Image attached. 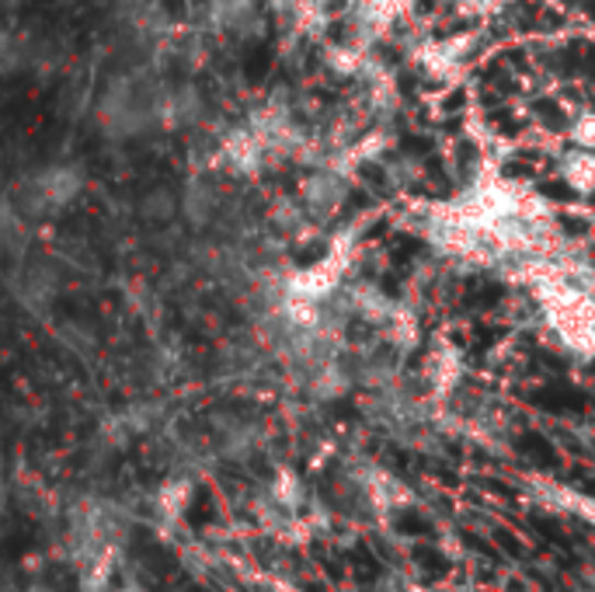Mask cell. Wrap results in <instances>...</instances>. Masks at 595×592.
Instances as JSON below:
<instances>
[{
    "label": "cell",
    "mask_w": 595,
    "mask_h": 592,
    "mask_svg": "<svg viewBox=\"0 0 595 592\" xmlns=\"http://www.w3.org/2000/svg\"><path fill=\"white\" fill-rule=\"evenodd\" d=\"M8 60H14V39L4 28H0V67H4Z\"/></svg>",
    "instance_id": "8"
},
{
    "label": "cell",
    "mask_w": 595,
    "mask_h": 592,
    "mask_svg": "<svg viewBox=\"0 0 595 592\" xmlns=\"http://www.w3.org/2000/svg\"><path fill=\"white\" fill-rule=\"evenodd\" d=\"M564 182L574 188V193H595V154H588V150H574V154L564 158Z\"/></svg>",
    "instance_id": "2"
},
{
    "label": "cell",
    "mask_w": 595,
    "mask_h": 592,
    "mask_svg": "<svg viewBox=\"0 0 595 592\" xmlns=\"http://www.w3.org/2000/svg\"><path fill=\"white\" fill-rule=\"evenodd\" d=\"M188 499H191V485L188 481H175V485H167L161 491V509L167 515H182V509L188 506Z\"/></svg>",
    "instance_id": "6"
},
{
    "label": "cell",
    "mask_w": 595,
    "mask_h": 592,
    "mask_svg": "<svg viewBox=\"0 0 595 592\" xmlns=\"http://www.w3.org/2000/svg\"><path fill=\"white\" fill-rule=\"evenodd\" d=\"M571 140L582 150H595V112L579 116V123H574V129H571Z\"/></svg>",
    "instance_id": "7"
},
{
    "label": "cell",
    "mask_w": 595,
    "mask_h": 592,
    "mask_svg": "<svg viewBox=\"0 0 595 592\" xmlns=\"http://www.w3.org/2000/svg\"><path fill=\"white\" fill-rule=\"evenodd\" d=\"M25 244V213L18 202H0V247H22Z\"/></svg>",
    "instance_id": "3"
},
{
    "label": "cell",
    "mask_w": 595,
    "mask_h": 592,
    "mask_svg": "<svg viewBox=\"0 0 595 592\" xmlns=\"http://www.w3.org/2000/svg\"><path fill=\"white\" fill-rule=\"evenodd\" d=\"M456 376H459V359L453 349H439L432 356V370H429V380L439 387V391H450L456 384Z\"/></svg>",
    "instance_id": "4"
},
{
    "label": "cell",
    "mask_w": 595,
    "mask_h": 592,
    "mask_svg": "<svg viewBox=\"0 0 595 592\" xmlns=\"http://www.w3.org/2000/svg\"><path fill=\"white\" fill-rule=\"evenodd\" d=\"M303 499V488H300V477L293 471H282L279 481H276V502L285 506V509H296Z\"/></svg>",
    "instance_id": "5"
},
{
    "label": "cell",
    "mask_w": 595,
    "mask_h": 592,
    "mask_svg": "<svg viewBox=\"0 0 595 592\" xmlns=\"http://www.w3.org/2000/svg\"><path fill=\"white\" fill-rule=\"evenodd\" d=\"M544 303L547 324L564 338V346L579 356H595V300L588 290H579L564 279H540L536 290Z\"/></svg>",
    "instance_id": "1"
}]
</instances>
